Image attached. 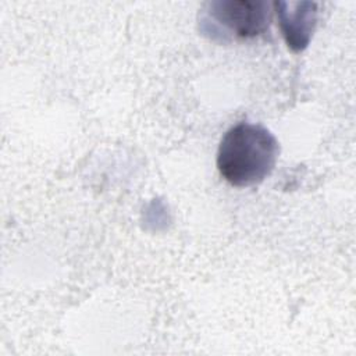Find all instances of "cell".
<instances>
[{
    "label": "cell",
    "instance_id": "7a4b0ae2",
    "mask_svg": "<svg viewBox=\"0 0 356 356\" xmlns=\"http://www.w3.org/2000/svg\"><path fill=\"white\" fill-rule=\"evenodd\" d=\"M206 7L204 31L224 38L252 39L264 33L271 22L270 4L264 0H217Z\"/></svg>",
    "mask_w": 356,
    "mask_h": 356
},
{
    "label": "cell",
    "instance_id": "3957f363",
    "mask_svg": "<svg viewBox=\"0 0 356 356\" xmlns=\"http://www.w3.org/2000/svg\"><path fill=\"white\" fill-rule=\"evenodd\" d=\"M274 7L288 47L293 51L306 49L317 22V3L275 1Z\"/></svg>",
    "mask_w": 356,
    "mask_h": 356
},
{
    "label": "cell",
    "instance_id": "6da1fadb",
    "mask_svg": "<svg viewBox=\"0 0 356 356\" xmlns=\"http://www.w3.org/2000/svg\"><path fill=\"white\" fill-rule=\"evenodd\" d=\"M278 153V140L267 128L239 122L221 138L216 163L218 172L229 185L248 188L271 174Z\"/></svg>",
    "mask_w": 356,
    "mask_h": 356
}]
</instances>
